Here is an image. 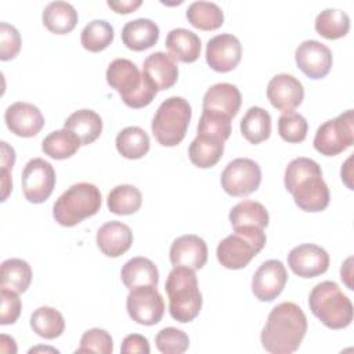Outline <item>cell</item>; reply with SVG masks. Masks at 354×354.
Returning a JSON list of instances; mask_svg holds the SVG:
<instances>
[{"label": "cell", "instance_id": "cell-13", "mask_svg": "<svg viewBox=\"0 0 354 354\" xmlns=\"http://www.w3.org/2000/svg\"><path fill=\"white\" fill-rule=\"evenodd\" d=\"M299 69L310 79L325 77L332 68V51L318 40H304L295 51Z\"/></svg>", "mask_w": 354, "mask_h": 354}, {"label": "cell", "instance_id": "cell-46", "mask_svg": "<svg viewBox=\"0 0 354 354\" xmlns=\"http://www.w3.org/2000/svg\"><path fill=\"white\" fill-rule=\"evenodd\" d=\"M108 7H111L118 14H129L137 10L142 1L141 0H122V1H106Z\"/></svg>", "mask_w": 354, "mask_h": 354}, {"label": "cell", "instance_id": "cell-6", "mask_svg": "<svg viewBox=\"0 0 354 354\" xmlns=\"http://www.w3.org/2000/svg\"><path fill=\"white\" fill-rule=\"evenodd\" d=\"M101 192L91 183L71 185L53 206V216L62 227H73L94 216L101 207Z\"/></svg>", "mask_w": 354, "mask_h": 354}, {"label": "cell", "instance_id": "cell-7", "mask_svg": "<svg viewBox=\"0 0 354 354\" xmlns=\"http://www.w3.org/2000/svg\"><path fill=\"white\" fill-rule=\"evenodd\" d=\"M266 241L264 228L252 225L234 228V232L218 243L216 250L217 260L228 270L243 268L263 250Z\"/></svg>", "mask_w": 354, "mask_h": 354}, {"label": "cell", "instance_id": "cell-26", "mask_svg": "<svg viewBox=\"0 0 354 354\" xmlns=\"http://www.w3.org/2000/svg\"><path fill=\"white\" fill-rule=\"evenodd\" d=\"M122 282L127 289H134L142 285H153L156 286L159 282V271L155 263L147 257H133L120 271Z\"/></svg>", "mask_w": 354, "mask_h": 354}, {"label": "cell", "instance_id": "cell-34", "mask_svg": "<svg viewBox=\"0 0 354 354\" xmlns=\"http://www.w3.org/2000/svg\"><path fill=\"white\" fill-rule=\"evenodd\" d=\"M142 203V195L140 189L130 184L116 185L111 189L106 198V206L111 213L119 216H127L136 213Z\"/></svg>", "mask_w": 354, "mask_h": 354}, {"label": "cell", "instance_id": "cell-4", "mask_svg": "<svg viewBox=\"0 0 354 354\" xmlns=\"http://www.w3.org/2000/svg\"><path fill=\"white\" fill-rule=\"evenodd\" d=\"M165 290L169 297V313L173 319L187 324L199 315L202 293L194 270L174 267L167 275Z\"/></svg>", "mask_w": 354, "mask_h": 354}, {"label": "cell", "instance_id": "cell-40", "mask_svg": "<svg viewBox=\"0 0 354 354\" xmlns=\"http://www.w3.org/2000/svg\"><path fill=\"white\" fill-rule=\"evenodd\" d=\"M196 131L198 134H209L217 137L225 142L231 134V118L216 111L203 109Z\"/></svg>", "mask_w": 354, "mask_h": 354}, {"label": "cell", "instance_id": "cell-11", "mask_svg": "<svg viewBox=\"0 0 354 354\" xmlns=\"http://www.w3.org/2000/svg\"><path fill=\"white\" fill-rule=\"evenodd\" d=\"M126 308L133 321L145 326L156 325L165 314L162 295L153 285H142L131 289L126 299Z\"/></svg>", "mask_w": 354, "mask_h": 354}, {"label": "cell", "instance_id": "cell-8", "mask_svg": "<svg viewBox=\"0 0 354 354\" xmlns=\"http://www.w3.org/2000/svg\"><path fill=\"white\" fill-rule=\"evenodd\" d=\"M192 109L188 101L183 97H169L165 100L152 120L151 130L156 141L163 147L178 145L189 126Z\"/></svg>", "mask_w": 354, "mask_h": 354}, {"label": "cell", "instance_id": "cell-32", "mask_svg": "<svg viewBox=\"0 0 354 354\" xmlns=\"http://www.w3.org/2000/svg\"><path fill=\"white\" fill-rule=\"evenodd\" d=\"M185 17L188 22L201 30H214L224 24L223 10L213 1H194L188 6Z\"/></svg>", "mask_w": 354, "mask_h": 354}, {"label": "cell", "instance_id": "cell-43", "mask_svg": "<svg viewBox=\"0 0 354 354\" xmlns=\"http://www.w3.org/2000/svg\"><path fill=\"white\" fill-rule=\"evenodd\" d=\"M21 35L15 26L1 22L0 24V59L8 61L18 55L21 50Z\"/></svg>", "mask_w": 354, "mask_h": 354}, {"label": "cell", "instance_id": "cell-14", "mask_svg": "<svg viewBox=\"0 0 354 354\" xmlns=\"http://www.w3.org/2000/svg\"><path fill=\"white\" fill-rule=\"evenodd\" d=\"M241 58V41L231 33L217 35L206 44V62L216 72L225 73L235 69Z\"/></svg>", "mask_w": 354, "mask_h": 354}, {"label": "cell", "instance_id": "cell-27", "mask_svg": "<svg viewBox=\"0 0 354 354\" xmlns=\"http://www.w3.org/2000/svg\"><path fill=\"white\" fill-rule=\"evenodd\" d=\"M43 25L55 35H65L75 29L77 24V11L71 3L51 1L43 10Z\"/></svg>", "mask_w": 354, "mask_h": 354}, {"label": "cell", "instance_id": "cell-23", "mask_svg": "<svg viewBox=\"0 0 354 354\" xmlns=\"http://www.w3.org/2000/svg\"><path fill=\"white\" fill-rule=\"evenodd\" d=\"M159 39V26L148 18L129 21L122 29L123 44L133 51H144L156 44Z\"/></svg>", "mask_w": 354, "mask_h": 354}, {"label": "cell", "instance_id": "cell-12", "mask_svg": "<svg viewBox=\"0 0 354 354\" xmlns=\"http://www.w3.org/2000/svg\"><path fill=\"white\" fill-rule=\"evenodd\" d=\"M55 181V170L51 163L41 158H33L22 170L24 196L30 203H43L53 194Z\"/></svg>", "mask_w": 354, "mask_h": 354}, {"label": "cell", "instance_id": "cell-21", "mask_svg": "<svg viewBox=\"0 0 354 354\" xmlns=\"http://www.w3.org/2000/svg\"><path fill=\"white\" fill-rule=\"evenodd\" d=\"M142 72L158 91L173 87L178 79V66L170 54L156 51L149 54L142 64Z\"/></svg>", "mask_w": 354, "mask_h": 354}, {"label": "cell", "instance_id": "cell-33", "mask_svg": "<svg viewBox=\"0 0 354 354\" xmlns=\"http://www.w3.org/2000/svg\"><path fill=\"white\" fill-rule=\"evenodd\" d=\"M230 221L232 228L238 227H259L264 228L268 225L270 216L264 205L256 201H242L230 210Z\"/></svg>", "mask_w": 354, "mask_h": 354}, {"label": "cell", "instance_id": "cell-37", "mask_svg": "<svg viewBox=\"0 0 354 354\" xmlns=\"http://www.w3.org/2000/svg\"><path fill=\"white\" fill-rule=\"evenodd\" d=\"M315 30L325 39H340L350 30V17L343 10L325 8L315 18Z\"/></svg>", "mask_w": 354, "mask_h": 354}, {"label": "cell", "instance_id": "cell-19", "mask_svg": "<svg viewBox=\"0 0 354 354\" xmlns=\"http://www.w3.org/2000/svg\"><path fill=\"white\" fill-rule=\"evenodd\" d=\"M169 256L173 267L201 270L207 261V245L195 234L181 235L173 241Z\"/></svg>", "mask_w": 354, "mask_h": 354}, {"label": "cell", "instance_id": "cell-29", "mask_svg": "<svg viewBox=\"0 0 354 354\" xmlns=\"http://www.w3.org/2000/svg\"><path fill=\"white\" fill-rule=\"evenodd\" d=\"M241 133L250 144H260L271 134V116L260 106H250L241 119Z\"/></svg>", "mask_w": 354, "mask_h": 354}, {"label": "cell", "instance_id": "cell-44", "mask_svg": "<svg viewBox=\"0 0 354 354\" xmlns=\"http://www.w3.org/2000/svg\"><path fill=\"white\" fill-rule=\"evenodd\" d=\"M0 296H1L0 324L1 325L14 324L18 319V317L21 314V308H22V303L18 296V292H15L10 288L0 286Z\"/></svg>", "mask_w": 354, "mask_h": 354}, {"label": "cell", "instance_id": "cell-2", "mask_svg": "<svg viewBox=\"0 0 354 354\" xmlns=\"http://www.w3.org/2000/svg\"><path fill=\"white\" fill-rule=\"evenodd\" d=\"M285 188L304 212L317 213L329 205V188L322 178L321 166L310 158H296L285 169Z\"/></svg>", "mask_w": 354, "mask_h": 354}, {"label": "cell", "instance_id": "cell-41", "mask_svg": "<svg viewBox=\"0 0 354 354\" xmlns=\"http://www.w3.org/2000/svg\"><path fill=\"white\" fill-rule=\"evenodd\" d=\"M156 348L163 354H181L189 347L188 335L174 326L163 328L155 336Z\"/></svg>", "mask_w": 354, "mask_h": 354}, {"label": "cell", "instance_id": "cell-17", "mask_svg": "<svg viewBox=\"0 0 354 354\" xmlns=\"http://www.w3.org/2000/svg\"><path fill=\"white\" fill-rule=\"evenodd\" d=\"M267 98L282 112L296 109L304 98V88L299 79L288 73H278L267 84Z\"/></svg>", "mask_w": 354, "mask_h": 354}, {"label": "cell", "instance_id": "cell-9", "mask_svg": "<svg viewBox=\"0 0 354 354\" xmlns=\"http://www.w3.org/2000/svg\"><path fill=\"white\" fill-rule=\"evenodd\" d=\"M354 142V115L347 109L335 119L324 122L315 131L314 148L325 156H336Z\"/></svg>", "mask_w": 354, "mask_h": 354}, {"label": "cell", "instance_id": "cell-24", "mask_svg": "<svg viewBox=\"0 0 354 354\" xmlns=\"http://www.w3.org/2000/svg\"><path fill=\"white\" fill-rule=\"evenodd\" d=\"M170 55L180 62H195L201 55L202 41L196 33L185 28L171 29L165 41Z\"/></svg>", "mask_w": 354, "mask_h": 354}, {"label": "cell", "instance_id": "cell-36", "mask_svg": "<svg viewBox=\"0 0 354 354\" xmlns=\"http://www.w3.org/2000/svg\"><path fill=\"white\" fill-rule=\"evenodd\" d=\"M32 282V268L22 259H7L1 263L0 286L10 288L18 293L26 292Z\"/></svg>", "mask_w": 354, "mask_h": 354}, {"label": "cell", "instance_id": "cell-45", "mask_svg": "<svg viewBox=\"0 0 354 354\" xmlns=\"http://www.w3.org/2000/svg\"><path fill=\"white\" fill-rule=\"evenodd\" d=\"M120 351L124 354L129 353H140V354H149V343L148 339L140 333L127 335L120 346Z\"/></svg>", "mask_w": 354, "mask_h": 354}, {"label": "cell", "instance_id": "cell-5", "mask_svg": "<svg viewBox=\"0 0 354 354\" xmlns=\"http://www.w3.org/2000/svg\"><path fill=\"white\" fill-rule=\"evenodd\" d=\"M308 306L329 329L347 328L353 321V304L333 281L317 283L308 295Z\"/></svg>", "mask_w": 354, "mask_h": 354}, {"label": "cell", "instance_id": "cell-16", "mask_svg": "<svg viewBox=\"0 0 354 354\" xmlns=\"http://www.w3.org/2000/svg\"><path fill=\"white\" fill-rule=\"evenodd\" d=\"M288 266L301 278H314L326 272L329 267V254L318 245L301 243L289 252Z\"/></svg>", "mask_w": 354, "mask_h": 354}, {"label": "cell", "instance_id": "cell-30", "mask_svg": "<svg viewBox=\"0 0 354 354\" xmlns=\"http://www.w3.org/2000/svg\"><path fill=\"white\" fill-rule=\"evenodd\" d=\"M115 144L118 152L126 159H140L149 151V137L138 126H129L120 130Z\"/></svg>", "mask_w": 354, "mask_h": 354}, {"label": "cell", "instance_id": "cell-31", "mask_svg": "<svg viewBox=\"0 0 354 354\" xmlns=\"http://www.w3.org/2000/svg\"><path fill=\"white\" fill-rule=\"evenodd\" d=\"M80 138L68 129H59L51 131L41 142V149L53 159H68L73 156L80 148Z\"/></svg>", "mask_w": 354, "mask_h": 354}, {"label": "cell", "instance_id": "cell-20", "mask_svg": "<svg viewBox=\"0 0 354 354\" xmlns=\"http://www.w3.org/2000/svg\"><path fill=\"white\" fill-rule=\"evenodd\" d=\"M95 242L105 256L119 257L130 249L133 243V232L127 224L112 220L98 228Z\"/></svg>", "mask_w": 354, "mask_h": 354}, {"label": "cell", "instance_id": "cell-28", "mask_svg": "<svg viewBox=\"0 0 354 354\" xmlns=\"http://www.w3.org/2000/svg\"><path fill=\"white\" fill-rule=\"evenodd\" d=\"M64 127L73 131L80 138L82 145H88L101 136L102 119L91 109H79L68 116Z\"/></svg>", "mask_w": 354, "mask_h": 354}, {"label": "cell", "instance_id": "cell-48", "mask_svg": "<svg viewBox=\"0 0 354 354\" xmlns=\"http://www.w3.org/2000/svg\"><path fill=\"white\" fill-rule=\"evenodd\" d=\"M54 351V353H58V350L55 348H51V347H36V348H30L29 353H36V351Z\"/></svg>", "mask_w": 354, "mask_h": 354}, {"label": "cell", "instance_id": "cell-10", "mask_svg": "<svg viewBox=\"0 0 354 354\" xmlns=\"http://www.w3.org/2000/svg\"><path fill=\"white\" fill-rule=\"evenodd\" d=\"M221 187L231 196H246L254 192L261 183V169L249 158L231 160L221 173Z\"/></svg>", "mask_w": 354, "mask_h": 354}, {"label": "cell", "instance_id": "cell-47", "mask_svg": "<svg viewBox=\"0 0 354 354\" xmlns=\"http://www.w3.org/2000/svg\"><path fill=\"white\" fill-rule=\"evenodd\" d=\"M1 169L11 170L15 162V151L6 141H1Z\"/></svg>", "mask_w": 354, "mask_h": 354}, {"label": "cell", "instance_id": "cell-38", "mask_svg": "<svg viewBox=\"0 0 354 354\" xmlns=\"http://www.w3.org/2000/svg\"><path fill=\"white\" fill-rule=\"evenodd\" d=\"M113 40V28L105 19H93L88 22L82 33L80 43L83 48L91 53H100L105 50Z\"/></svg>", "mask_w": 354, "mask_h": 354}, {"label": "cell", "instance_id": "cell-39", "mask_svg": "<svg viewBox=\"0 0 354 354\" xmlns=\"http://www.w3.org/2000/svg\"><path fill=\"white\" fill-rule=\"evenodd\" d=\"M307 130L308 124L306 118L293 111L282 112V115L278 119V133L281 138L286 142L296 144L304 141Z\"/></svg>", "mask_w": 354, "mask_h": 354}, {"label": "cell", "instance_id": "cell-18", "mask_svg": "<svg viewBox=\"0 0 354 354\" xmlns=\"http://www.w3.org/2000/svg\"><path fill=\"white\" fill-rule=\"evenodd\" d=\"M4 120L11 133L18 137H35L44 126L41 111L29 102H14L4 112Z\"/></svg>", "mask_w": 354, "mask_h": 354}, {"label": "cell", "instance_id": "cell-25", "mask_svg": "<svg viewBox=\"0 0 354 354\" xmlns=\"http://www.w3.org/2000/svg\"><path fill=\"white\" fill-rule=\"evenodd\" d=\"M224 153V141L209 134H196L188 148L192 165L201 169L213 167Z\"/></svg>", "mask_w": 354, "mask_h": 354}, {"label": "cell", "instance_id": "cell-3", "mask_svg": "<svg viewBox=\"0 0 354 354\" xmlns=\"http://www.w3.org/2000/svg\"><path fill=\"white\" fill-rule=\"evenodd\" d=\"M106 82L115 88L122 101L130 108H144L152 102L158 94L156 87L140 72L137 65L126 58L113 59L106 69Z\"/></svg>", "mask_w": 354, "mask_h": 354}, {"label": "cell", "instance_id": "cell-15", "mask_svg": "<svg viewBox=\"0 0 354 354\" xmlns=\"http://www.w3.org/2000/svg\"><path fill=\"white\" fill-rule=\"evenodd\" d=\"M288 281V272L282 261L267 260L254 272L252 278V292L260 301H272L283 290Z\"/></svg>", "mask_w": 354, "mask_h": 354}, {"label": "cell", "instance_id": "cell-1", "mask_svg": "<svg viewBox=\"0 0 354 354\" xmlns=\"http://www.w3.org/2000/svg\"><path fill=\"white\" fill-rule=\"evenodd\" d=\"M306 332L307 318L303 310L296 303L283 301L270 311L260 340L268 353L290 354L300 347Z\"/></svg>", "mask_w": 354, "mask_h": 354}, {"label": "cell", "instance_id": "cell-22", "mask_svg": "<svg viewBox=\"0 0 354 354\" xmlns=\"http://www.w3.org/2000/svg\"><path fill=\"white\" fill-rule=\"evenodd\" d=\"M242 104L241 91L231 83H216L210 86L203 95V109L220 112L228 118H234Z\"/></svg>", "mask_w": 354, "mask_h": 354}, {"label": "cell", "instance_id": "cell-35", "mask_svg": "<svg viewBox=\"0 0 354 354\" xmlns=\"http://www.w3.org/2000/svg\"><path fill=\"white\" fill-rule=\"evenodd\" d=\"M30 328L40 337L53 340L62 335L65 319L58 310L43 306L36 308L30 315Z\"/></svg>", "mask_w": 354, "mask_h": 354}, {"label": "cell", "instance_id": "cell-42", "mask_svg": "<svg viewBox=\"0 0 354 354\" xmlns=\"http://www.w3.org/2000/svg\"><path fill=\"white\" fill-rule=\"evenodd\" d=\"M113 351L112 336L100 328L88 329L80 337V346L76 348V353H101L111 354Z\"/></svg>", "mask_w": 354, "mask_h": 354}]
</instances>
